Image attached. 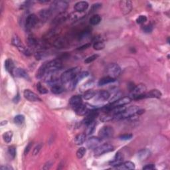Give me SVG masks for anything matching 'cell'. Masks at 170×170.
Returning a JSON list of instances; mask_svg holds the SVG:
<instances>
[{
	"label": "cell",
	"mask_w": 170,
	"mask_h": 170,
	"mask_svg": "<svg viewBox=\"0 0 170 170\" xmlns=\"http://www.w3.org/2000/svg\"><path fill=\"white\" fill-rule=\"evenodd\" d=\"M90 31L85 30L80 33V35L79 36V39L83 40V39H87L88 37H90Z\"/></svg>",
	"instance_id": "f6af8a7d"
},
{
	"label": "cell",
	"mask_w": 170,
	"mask_h": 170,
	"mask_svg": "<svg viewBox=\"0 0 170 170\" xmlns=\"http://www.w3.org/2000/svg\"><path fill=\"white\" fill-rule=\"evenodd\" d=\"M162 92L157 89L152 90L150 92L145 93V98H155L160 99L162 97Z\"/></svg>",
	"instance_id": "d4e9b609"
},
{
	"label": "cell",
	"mask_w": 170,
	"mask_h": 170,
	"mask_svg": "<svg viewBox=\"0 0 170 170\" xmlns=\"http://www.w3.org/2000/svg\"><path fill=\"white\" fill-rule=\"evenodd\" d=\"M69 103H70L71 106L75 111L78 106H80L83 104L82 98L80 96L78 95L73 96L69 100Z\"/></svg>",
	"instance_id": "4fadbf2b"
},
{
	"label": "cell",
	"mask_w": 170,
	"mask_h": 170,
	"mask_svg": "<svg viewBox=\"0 0 170 170\" xmlns=\"http://www.w3.org/2000/svg\"><path fill=\"white\" fill-rule=\"evenodd\" d=\"M95 94H96V92L94 90L89 89L87 91H85L83 94V98H84V99L88 100L92 99V98H94Z\"/></svg>",
	"instance_id": "836d02e7"
},
{
	"label": "cell",
	"mask_w": 170,
	"mask_h": 170,
	"mask_svg": "<svg viewBox=\"0 0 170 170\" xmlns=\"http://www.w3.org/2000/svg\"><path fill=\"white\" fill-rule=\"evenodd\" d=\"M40 3H47V2H49V1H39Z\"/></svg>",
	"instance_id": "680465c9"
},
{
	"label": "cell",
	"mask_w": 170,
	"mask_h": 170,
	"mask_svg": "<svg viewBox=\"0 0 170 170\" xmlns=\"http://www.w3.org/2000/svg\"><path fill=\"white\" fill-rule=\"evenodd\" d=\"M13 138V132L11 131H8L3 134V139L6 143H10Z\"/></svg>",
	"instance_id": "e575fe53"
},
{
	"label": "cell",
	"mask_w": 170,
	"mask_h": 170,
	"mask_svg": "<svg viewBox=\"0 0 170 170\" xmlns=\"http://www.w3.org/2000/svg\"><path fill=\"white\" fill-rule=\"evenodd\" d=\"M41 147L42 146H41V144L37 145V146H36L34 148V150H33V155H37L38 154H39V151L41 150Z\"/></svg>",
	"instance_id": "f5cc1de1"
},
{
	"label": "cell",
	"mask_w": 170,
	"mask_h": 170,
	"mask_svg": "<svg viewBox=\"0 0 170 170\" xmlns=\"http://www.w3.org/2000/svg\"><path fill=\"white\" fill-rule=\"evenodd\" d=\"M132 101V98L127 97L120 98V99L116 100V102H114L113 104H111V107H117V106H124V105H126L130 103Z\"/></svg>",
	"instance_id": "2e32d148"
},
{
	"label": "cell",
	"mask_w": 170,
	"mask_h": 170,
	"mask_svg": "<svg viewBox=\"0 0 170 170\" xmlns=\"http://www.w3.org/2000/svg\"><path fill=\"white\" fill-rule=\"evenodd\" d=\"M114 133V129L112 126H105L100 129L99 132L100 138L108 139L113 136Z\"/></svg>",
	"instance_id": "52a82bcc"
},
{
	"label": "cell",
	"mask_w": 170,
	"mask_h": 170,
	"mask_svg": "<svg viewBox=\"0 0 170 170\" xmlns=\"http://www.w3.org/2000/svg\"><path fill=\"white\" fill-rule=\"evenodd\" d=\"M140 109L138 106H132L126 108L124 111L117 118H131L133 116H134L136 114H137L138 110Z\"/></svg>",
	"instance_id": "9c48e42d"
},
{
	"label": "cell",
	"mask_w": 170,
	"mask_h": 170,
	"mask_svg": "<svg viewBox=\"0 0 170 170\" xmlns=\"http://www.w3.org/2000/svg\"><path fill=\"white\" fill-rule=\"evenodd\" d=\"M87 128L86 129V135H90L92 134L94 132L96 126V122L94 121L92 122L87 124Z\"/></svg>",
	"instance_id": "d590c367"
},
{
	"label": "cell",
	"mask_w": 170,
	"mask_h": 170,
	"mask_svg": "<svg viewBox=\"0 0 170 170\" xmlns=\"http://www.w3.org/2000/svg\"><path fill=\"white\" fill-rule=\"evenodd\" d=\"M132 99L135 100L145 99V93L146 92V87L144 85L140 84L135 86L134 89L131 91Z\"/></svg>",
	"instance_id": "3957f363"
},
{
	"label": "cell",
	"mask_w": 170,
	"mask_h": 170,
	"mask_svg": "<svg viewBox=\"0 0 170 170\" xmlns=\"http://www.w3.org/2000/svg\"><path fill=\"white\" fill-rule=\"evenodd\" d=\"M93 83L92 81H89V82H87V83H85V85H83V87L80 88V89L82 90V91H87L88 90H89L91 87H92Z\"/></svg>",
	"instance_id": "bcb514c9"
},
{
	"label": "cell",
	"mask_w": 170,
	"mask_h": 170,
	"mask_svg": "<svg viewBox=\"0 0 170 170\" xmlns=\"http://www.w3.org/2000/svg\"><path fill=\"white\" fill-rule=\"evenodd\" d=\"M85 154H86L85 148L81 147L77 150V152H76V157H77L78 159H81L85 156Z\"/></svg>",
	"instance_id": "60d3db41"
},
{
	"label": "cell",
	"mask_w": 170,
	"mask_h": 170,
	"mask_svg": "<svg viewBox=\"0 0 170 170\" xmlns=\"http://www.w3.org/2000/svg\"><path fill=\"white\" fill-rule=\"evenodd\" d=\"M124 160V155L120 152H118L115 155L114 158L110 162L111 166H118L120 164H121L123 162Z\"/></svg>",
	"instance_id": "ffe728a7"
},
{
	"label": "cell",
	"mask_w": 170,
	"mask_h": 170,
	"mask_svg": "<svg viewBox=\"0 0 170 170\" xmlns=\"http://www.w3.org/2000/svg\"><path fill=\"white\" fill-rule=\"evenodd\" d=\"M64 88L61 85H59L58 84L52 85L51 87V92L55 94H59L63 92Z\"/></svg>",
	"instance_id": "1f68e13d"
},
{
	"label": "cell",
	"mask_w": 170,
	"mask_h": 170,
	"mask_svg": "<svg viewBox=\"0 0 170 170\" xmlns=\"http://www.w3.org/2000/svg\"><path fill=\"white\" fill-rule=\"evenodd\" d=\"M19 100H20V95H19V94H17V95L15 97V99H13V101L14 102H17L19 101Z\"/></svg>",
	"instance_id": "6f0895ef"
},
{
	"label": "cell",
	"mask_w": 170,
	"mask_h": 170,
	"mask_svg": "<svg viewBox=\"0 0 170 170\" xmlns=\"http://www.w3.org/2000/svg\"><path fill=\"white\" fill-rule=\"evenodd\" d=\"M52 12L50 9H45L41 10L39 13V18L42 22H46L47 20H49L52 15Z\"/></svg>",
	"instance_id": "9a60e30c"
},
{
	"label": "cell",
	"mask_w": 170,
	"mask_h": 170,
	"mask_svg": "<svg viewBox=\"0 0 170 170\" xmlns=\"http://www.w3.org/2000/svg\"><path fill=\"white\" fill-rule=\"evenodd\" d=\"M99 116V112L97 111H90L89 113H88L87 116L85 117V118L84 119V123H85L86 125L90 124L92 122L94 121L95 118Z\"/></svg>",
	"instance_id": "e0dca14e"
},
{
	"label": "cell",
	"mask_w": 170,
	"mask_h": 170,
	"mask_svg": "<svg viewBox=\"0 0 170 170\" xmlns=\"http://www.w3.org/2000/svg\"><path fill=\"white\" fill-rule=\"evenodd\" d=\"M101 142V139L97 137H91L87 141V146L89 149H95Z\"/></svg>",
	"instance_id": "5bb4252c"
},
{
	"label": "cell",
	"mask_w": 170,
	"mask_h": 170,
	"mask_svg": "<svg viewBox=\"0 0 170 170\" xmlns=\"http://www.w3.org/2000/svg\"><path fill=\"white\" fill-rule=\"evenodd\" d=\"M47 56V53L44 51H39L35 53V58L37 60H41Z\"/></svg>",
	"instance_id": "ee69618b"
},
{
	"label": "cell",
	"mask_w": 170,
	"mask_h": 170,
	"mask_svg": "<svg viewBox=\"0 0 170 170\" xmlns=\"http://www.w3.org/2000/svg\"><path fill=\"white\" fill-rule=\"evenodd\" d=\"M151 155V152L148 149H142L138 153V157L140 161L146 160Z\"/></svg>",
	"instance_id": "44dd1931"
},
{
	"label": "cell",
	"mask_w": 170,
	"mask_h": 170,
	"mask_svg": "<svg viewBox=\"0 0 170 170\" xmlns=\"http://www.w3.org/2000/svg\"><path fill=\"white\" fill-rule=\"evenodd\" d=\"M37 89L41 93V94H47V93L48 92V90L47 88H45L44 86H43L40 83H38L37 84Z\"/></svg>",
	"instance_id": "b9f144b4"
},
{
	"label": "cell",
	"mask_w": 170,
	"mask_h": 170,
	"mask_svg": "<svg viewBox=\"0 0 170 170\" xmlns=\"http://www.w3.org/2000/svg\"><path fill=\"white\" fill-rule=\"evenodd\" d=\"M99 55L97 54H95V55H91L90 57H87V59L85 60V63L86 64H89L90 63H92V62L94 61L96 59H98V57H99Z\"/></svg>",
	"instance_id": "7bdbcfd3"
},
{
	"label": "cell",
	"mask_w": 170,
	"mask_h": 170,
	"mask_svg": "<svg viewBox=\"0 0 170 170\" xmlns=\"http://www.w3.org/2000/svg\"><path fill=\"white\" fill-rule=\"evenodd\" d=\"M24 97L30 102H41V99L31 90L26 89L23 92Z\"/></svg>",
	"instance_id": "8fae6325"
},
{
	"label": "cell",
	"mask_w": 170,
	"mask_h": 170,
	"mask_svg": "<svg viewBox=\"0 0 170 170\" xmlns=\"http://www.w3.org/2000/svg\"><path fill=\"white\" fill-rule=\"evenodd\" d=\"M90 46H91L90 43H86L84 45H83V46L78 47L77 49V50H80V51H81V50H85L86 49H88V48H89Z\"/></svg>",
	"instance_id": "11a10c76"
},
{
	"label": "cell",
	"mask_w": 170,
	"mask_h": 170,
	"mask_svg": "<svg viewBox=\"0 0 170 170\" xmlns=\"http://www.w3.org/2000/svg\"><path fill=\"white\" fill-rule=\"evenodd\" d=\"M88 111H89L88 108L86 105L83 104L75 110L76 113L79 116H84V115L87 114L88 112Z\"/></svg>",
	"instance_id": "484cf974"
},
{
	"label": "cell",
	"mask_w": 170,
	"mask_h": 170,
	"mask_svg": "<svg viewBox=\"0 0 170 170\" xmlns=\"http://www.w3.org/2000/svg\"><path fill=\"white\" fill-rule=\"evenodd\" d=\"M86 135L85 134H79L75 138V140H74V142L76 145H81L85 142V141L86 140Z\"/></svg>",
	"instance_id": "f1b7e54d"
},
{
	"label": "cell",
	"mask_w": 170,
	"mask_h": 170,
	"mask_svg": "<svg viewBox=\"0 0 170 170\" xmlns=\"http://www.w3.org/2000/svg\"><path fill=\"white\" fill-rule=\"evenodd\" d=\"M100 7H101V4L100 3H94L93 4L92 7H91L90 13H94L96 11H97Z\"/></svg>",
	"instance_id": "681fc988"
},
{
	"label": "cell",
	"mask_w": 170,
	"mask_h": 170,
	"mask_svg": "<svg viewBox=\"0 0 170 170\" xmlns=\"http://www.w3.org/2000/svg\"><path fill=\"white\" fill-rule=\"evenodd\" d=\"M47 73L51 72H57L62 67V61L60 59H54L46 63Z\"/></svg>",
	"instance_id": "5b68a950"
},
{
	"label": "cell",
	"mask_w": 170,
	"mask_h": 170,
	"mask_svg": "<svg viewBox=\"0 0 170 170\" xmlns=\"http://www.w3.org/2000/svg\"><path fill=\"white\" fill-rule=\"evenodd\" d=\"M116 81V79L115 78H113L112 77H110V76H106V77H104L101 78L99 80V86H103V85H107V84H110V83H114Z\"/></svg>",
	"instance_id": "4dcf8cb0"
},
{
	"label": "cell",
	"mask_w": 170,
	"mask_h": 170,
	"mask_svg": "<svg viewBox=\"0 0 170 170\" xmlns=\"http://www.w3.org/2000/svg\"><path fill=\"white\" fill-rule=\"evenodd\" d=\"M68 17V15H66L65 13H59L58 15H57L55 19L52 21V24L54 25H58L61 24L62 23L66 21V19Z\"/></svg>",
	"instance_id": "d6986e66"
},
{
	"label": "cell",
	"mask_w": 170,
	"mask_h": 170,
	"mask_svg": "<svg viewBox=\"0 0 170 170\" xmlns=\"http://www.w3.org/2000/svg\"><path fill=\"white\" fill-rule=\"evenodd\" d=\"M13 121L15 124H18V125H21V124H22L24 122V121H25V116L21 114L17 115V116H15V118H14Z\"/></svg>",
	"instance_id": "74e56055"
},
{
	"label": "cell",
	"mask_w": 170,
	"mask_h": 170,
	"mask_svg": "<svg viewBox=\"0 0 170 170\" xmlns=\"http://www.w3.org/2000/svg\"><path fill=\"white\" fill-rule=\"evenodd\" d=\"M5 68L11 75H13L14 71H15V65H14L13 62L11 59H8L5 61Z\"/></svg>",
	"instance_id": "7402d4cb"
},
{
	"label": "cell",
	"mask_w": 170,
	"mask_h": 170,
	"mask_svg": "<svg viewBox=\"0 0 170 170\" xmlns=\"http://www.w3.org/2000/svg\"><path fill=\"white\" fill-rule=\"evenodd\" d=\"M101 17L98 14H96V15H92L89 20V22L92 25H97L99 24L100 21H101Z\"/></svg>",
	"instance_id": "d6a6232c"
},
{
	"label": "cell",
	"mask_w": 170,
	"mask_h": 170,
	"mask_svg": "<svg viewBox=\"0 0 170 170\" xmlns=\"http://www.w3.org/2000/svg\"><path fill=\"white\" fill-rule=\"evenodd\" d=\"M80 73L78 67L73 68L64 71L61 76V80L63 84L69 83L70 81L75 78V76Z\"/></svg>",
	"instance_id": "6da1fadb"
},
{
	"label": "cell",
	"mask_w": 170,
	"mask_h": 170,
	"mask_svg": "<svg viewBox=\"0 0 170 170\" xmlns=\"http://www.w3.org/2000/svg\"><path fill=\"white\" fill-rule=\"evenodd\" d=\"M68 6L69 4L66 1L59 0V1H55L52 2L49 9H51L52 13H57L59 14L64 13L68 8Z\"/></svg>",
	"instance_id": "7a4b0ae2"
},
{
	"label": "cell",
	"mask_w": 170,
	"mask_h": 170,
	"mask_svg": "<svg viewBox=\"0 0 170 170\" xmlns=\"http://www.w3.org/2000/svg\"><path fill=\"white\" fill-rule=\"evenodd\" d=\"M1 170H13V167L9 166H2L0 167Z\"/></svg>",
	"instance_id": "9f6ffc18"
},
{
	"label": "cell",
	"mask_w": 170,
	"mask_h": 170,
	"mask_svg": "<svg viewBox=\"0 0 170 170\" xmlns=\"http://www.w3.org/2000/svg\"><path fill=\"white\" fill-rule=\"evenodd\" d=\"M114 118V116L112 114L111 112H106V113L102 114L101 116H100V120L103 122H110Z\"/></svg>",
	"instance_id": "83f0119b"
},
{
	"label": "cell",
	"mask_w": 170,
	"mask_h": 170,
	"mask_svg": "<svg viewBox=\"0 0 170 170\" xmlns=\"http://www.w3.org/2000/svg\"><path fill=\"white\" fill-rule=\"evenodd\" d=\"M8 154L11 158L14 159L16 156V148L14 146L9 147L8 148Z\"/></svg>",
	"instance_id": "ab89813d"
},
{
	"label": "cell",
	"mask_w": 170,
	"mask_h": 170,
	"mask_svg": "<svg viewBox=\"0 0 170 170\" xmlns=\"http://www.w3.org/2000/svg\"><path fill=\"white\" fill-rule=\"evenodd\" d=\"M106 72L108 76L113 78H116V77L120 75L121 73V68L117 64L112 63L110 64L106 68Z\"/></svg>",
	"instance_id": "277c9868"
},
{
	"label": "cell",
	"mask_w": 170,
	"mask_h": 170,
	"mask_svg": "<svg viewBox=\"0 0 170 170\" xmlns=\"http://www.w3.org/2000/svg\"><path fill=\"white\" fill-rule=\"evenodd\" d=\"M111 97L110 93L106 90H100L98 92H96L94 96L95 100L97 102H105Z\"/></svg>",
	"instance_id": "7c38bea8"
},
{
	"label": "cell",
	"mask_w": 170,
	"mask_h": 170,
	"mask_svg": "<svg viewBox=\"0 0 170 170\" xmlns=\"http://www.w3.org/2000/svg\"><path fill=\"white\" fill-rule=\"evenodd\" d=\"M105 47V45L104 43L101 41H96L94 44H93V48L94 49L97 50V51H100V50H102Z\"/></svg>",
	"instance_id": "f35d334b"
},
{
	"label": "cell",
	"mask_w": 170,
	"mask_h": 170,
	"mask_svg": "<svg viewBox=\"0 0 170 170\" xmlns=\"http://www.w3.org/2000/svg\"><path fill=\"white\" fill-rule=\"evenodd\" d=\"M120 9L124 15L130 13L132 9V3L129 0H122L120 1Z\"/></svg>",
	"instance_id": "30bf717a"
},
{
	"label": "cell",
	"mask_w": 170,
	"mask_h": 170,
	"mask_svg": "<svg viewBox=\"0 0 170 170\" xmlns=\"http://www.w3.org/2000/svg\"><path fill=\"white\" fill-rule=\"evenodd\" d=\"M116 168L118 169L128 170V169H135V165L133 162L128 161L124 163H122L119 166H116Z\"/></svg>",
	"instance_id": "603a6c76"
},
{
	"label": "cell",
	"mask_w": 170,
	"mask_h": 170,
	"mask_svg": "<svg viewBox=\"0 0 170 170\" xmlns=\"http://www.w3.org/2000/svg\"><path fill=\"white\" fill-rule=\"evenodd\" d=\"M155 169V166L154 164H148L143 167V169L146 170H152Z\"/></svg>",
	"instance_id": "db71d44e"
},
{
	"label": "cell",
	"mask_w": 170,
	"mask_h": 170,
	"mask_svg": "<svg viewBox=\"0 0 170 170\" xmlns=\"http://www.w3.org/2000/svg\"><path fill=\"white\" fill-rule=\"evenodd\" d=\"M15 75L16 76L19 78H28V74L23 69L18 68L15 71Z\"/></svg>",
	"instance_id": "f546056e"
},
{
	"label": "cell",
	"mask_w": 170,
	"mask_h": 170,
	"mask_svg": "<svg viewBox=\"0 0 170 170\" xmlns=\"http://www.w3.org/2000/svg\"><path fill=\"white\" fill-rule=\"evenodd\" d=\"M142 29H143V31H144L145 33H151V32L152 31L153 27H152V25H148L143 26V27H142Z\"/></svg>",
	"instance_id": "f907efd6"
},
{
	"label": "cell",
	"mask_w": 170,
	"mask_h": 170,
	"mask_svg": "<svg viewBox=\"0 0 170 170\" xmlns=\"http://www.w3.org/2000/svg\"><path fill=\"white\" fill-rule=\"evenodd\" d=\"M88 8V2L85 1H78L76 3H75V6H74V9H75V11L77 12H80V13H83V12L87 10Z\"/></svg>",
	"instance_id": "ac0fdd59"
},
{
	"label": "cell",
	"mask_w": 170,
	"mask_h": 170,
	"mask_svg": "<svg viewBox=\"0 0 170 170\" xmlns=\"http://www.w3.org/2000/svg\"><path fill=\"white\" fill-rule=\"evenodd\" d=\"M27 44L29 45V47L31 48H35L38 47V45H39V41L38 40L35 38V37H33V35L29 36L27 38Z\"/></svg>",
	"instance_id": "4316f807"
},
{
	"label": "cell",
	"mask_w": 170,
	"mask_h": 170,
	"mask_svg": "<svg viewBox=\"0 0 170 170\" xmlns=\"http://www.w3.org/2000/svg\"><path fill=\"white\" fill-rule=\"evenodd\" d=\"M46 74H47V64L46 63H44L40 66L39 69H38V71H37V73H36V78L40 79V78L44 77V76L46 75Z\"/></svg>",
	"instance_id": "cb8c5ba5"
},
{
	"label": "cell",
	"mask_w": 170,
	"mask_h": 170,
	"mask_svg": "<svg viewBox=\"0 0 170 170\" xmlns=\"http://www.w3.org/2000/svg\"><path fill=\"white\" fill-rule=\"evenodd\" d=\"M38 23V17L35 14H30L29 15L25 20V26L27 31L31 30L33 28L35 27Z\"/></svg>",
	"instance_id": "ba28073f"
},
{
	"label": "cell",
	"mask_w": 170,
	"mask_h": 170,
	"mask_svg": "<svg viewBox=\"0 0 170 170\" xmlns=\"http://www.w3.org/2000/svg\"><path fill=\"white\" fill-rule=\"evenodd\" d=\"M147 21V17L145 15H140L136 19V23L138 24L144 23Z\"/></svg>",
	"instance_id": "7dc6e473"
},
{
	"label": "cell",
	"mask_w": 170,
	"mask_h": 170,
	"mask_svg": "<svg viewBox=\"0 0 170 170\" xmlns=\"http://www.w3.org/2000/svg\"><path fill=\"white\" fill-rule=\"evenodd\" d=\"M31 147H32V143L31 142L29 143L28 145L25 147V150H24V155H26L28 154V153L29 152V151L31 150Z\"/></svg>",
	"instance_id": "816d5d0a"
},
{
	"label": "cell",
	"mask_w": 170,
	"mask_h": 170,
	"mask_svg": "<svg viewBox=\"0 0 170 170\" xmlns=\"http://www.w3.org/2000/svg\"><path fill=\"white\" fill-rule=\"evenodd\" d=\"M132 137H133L132 134H122L120 136L119 138L122 140H131Z\"/></svg>",
	"instance_id": "c3c4849f"
},
{
	"label": "cell",
	"mask_w": 170,
	"mask_h": 170,
	"mask_svg": "<svg viewBox=\"0 0 170 170\" xmlns=\"http://www.w3.org/2000/svg\"><path fill=\"white\" fill-rule=\"evenodd\" d=\"M114 150V147L109 143H104L101 146H99L94 150V154L96 155H101L106 153L112 152Z\"/></svg>",
	"instance_id": "8992f818"
},
{
	"label": "cell",
	"mask_w": 170,
	"mask_h": 170,
	"mask_svg": "<svg viewBox=\"0 0 170 170\" xmlns=\"http://www.w3.org/2000/svg\"><path fill=\"white\" fill-rule=\"evenodd\" d=\"M11 42H12V44H13L14 46H15L17 49H19V48H20L21 46H23V45L22 42L21 41L20 38H19L17 35L13 36V38H12Z\"/></svg>",
	"instance_id": "8d00e7d4"
}]
</instances>
